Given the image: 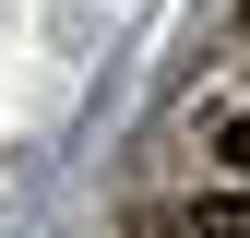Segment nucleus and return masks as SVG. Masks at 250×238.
<instances>
[{"label": "nucleus", "mask_w": 250, "mask_h": 238, "mask_svg": "<svg viewBox=\"0 0 250 238\" xmlns=\"http://www.w3.org/2000/svg\"><path fill=\"white\" fill-rule=\"evenodd\" d=\"M179 238H250V191H238V202H203V215L179 226Z\"/></svg>", "instance_id": "f257e3e1"}, {"label": "nucleus", "mask_w": 250, "mask_h": 238, "mask_svg": "<svg viewBox=\"0 0 250 238\" xmlns=\"http://www.w3.org/2000/svg\"><path fill=\"white\" fill-rule=\"evenodd\" d=\"M227 155H250V119H238V131H227Z\"/></svg>", "instance_id": "f03ea898"}]
</instances>
